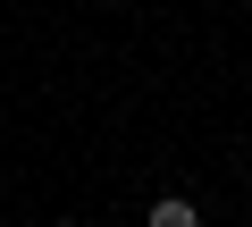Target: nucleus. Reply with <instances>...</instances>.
<instances>
[{"label":"nucleus","mask_w":252,"mask_h":227,"mask_svg":"<svg viewBox=\"0 0 252 227\" xmlns=\"http://www.w3.org/2000/svg\"><path fill=\"white\" fill-rule=\"evenodd\" d=\"M51 227H76V219H51Z\"/></svg>","instance_id":"obj_2"},{"label":"nucleus","mask_w":252,"mask_h":227,"mask_svg":"<svg viewBox=\"0 0 252 227\" xmlns=\"http://www.w3.org/2000/svg\"><path fill=\"white\" fill-rule=\"evenodd\" d=\"M152 227H202V202H185V194H160V202H152Z\"/></svg>","instance_id":"obj_1"}]
</instances>
